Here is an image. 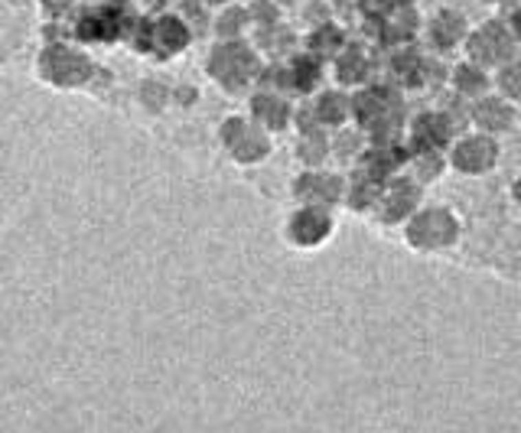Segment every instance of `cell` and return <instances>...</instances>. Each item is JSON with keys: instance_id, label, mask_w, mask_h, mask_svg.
I'll return each instance as SVG.
<instances>
[{"instance_id": "1", "label": "cell", "mask_w": 521, "mask_h": 433, "mask_svg": "<svg viewBox=\"0 0 521 433\" xmlns=\"http://www.w3.org/2000/svg\"><path fill=\"white\" fill-rule=\"evenodd\" d=\"M88 59L82 52L65 49V46H46L39 56V75L46 85L56 88H75L88 78Z\"/></svg>"}]
</instances>
